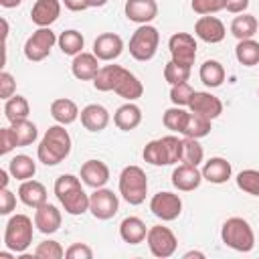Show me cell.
Segmentation results:
<instances>
[{"mask_svg": "<svg viewBox=\"0 0 259 259\" xmlns=\"http://www.w3.org/2000/svg\"><path fill=\"white\" fill-rule=\"evenodd\" d=\"M71 136L65 125H51L36 148V158L45 166H57L71 154Z\"/></svg>", "mask_w": 259, "mask_h": 259, "instance_id": "1", "label": "cell"}, {"mask_svg": "<svg viewBox=\"0 0 259 259\" xmlns=\"http://www.w3.org/2000/svg\"><path fill=\"white\" fill-rule=\"evenodd\" d=\"M53 190H55V196L59 198V202L63 204L65 212H69L73 217H79V214L89 210V194L83 190L77 176L61 174L55 180Z\"/></svg>", "mask_w": 259, "mask_h": 259, "instance_id": "2", "label": "cell"}, {"mask_svg": "<svg viewBox=\"0 0 259 259\" xmlns=\"http://www.w3.org/2000/svg\"><path fill=\"white\" fill-rule=\"evenodd\" d=\"M144 160L152 166H170L182 160V140L176 136H164L160 140H152L144 146Z\"/></svg>", "mask_w": 259, "mask_h": 259, "instance_id": "3", "label": "cell"}, {"mask_svg": "<svg viewBox=\"0 0 259 259\" xmlns=\"http://www.w3.org/2000/svg\"><path fill=\"white\" fill-rule=\"evenodd\" d=\"M221 239L227 247H231L239 253H249L255 247V233H253L251 225L241 217H231L223 223Z\"/></svg>", "mask_w": 259, "mask_h": 259, "instance_id": "4", "label": "cell"}, {"mask_svg": "<svg viewBox=\"0 0 259 259\" xmlns=\"http://www.w3.org/2000/svg\"><path fill=\"white\" fill-rule=\"evenodd\" d=\"M119 194L132 206H138L146 200L148 178H146V172L140 166H125L121 170V174H119Z\"/></svg>", "mask_w": 259, "mask_h": 259, "instance_id": "5", "label": "cell"}, {"mask_svg": "<svg viewBox=\"0 0 259 259\" xmlns=\"http://www.w3.org/2000/svg\"><path fill=\"white\" fill-rule=\"evenodd\" d=\"M32 243V221L26 214H14L4 229V247L14 253H24Z\"/></svg>", "mask_w": 259, "mask_h": 259, "instance_id": "6", "label": "cell"}, {"mask_svg": "<svg viewBox=\"0 0 259 259\" xmlns=\"http://www.w3.org/2000/svg\"><path fill=\"white\" fill-rule=\"evenodd\" d=\"M158 45H160L158 28L152 26V24H140V28L130 38V55L136 61L146 63V61L154 59V55L158 51Z\"/></svg>", "mask_w": 259, "mask_h": 259, "instance_id": "7", "label": "cell"}, {"mask_svg": "<svg viewBox=\"0 0 259 259\" xmlns=\"http://www.w3.org/2000/svg\"><path fill=\"white\" fill-rule=\"evenodd\" d=\"M57 34L51 30V26H42L38 30H34L26 42H24V57L32 63H38L42 59H47L51 55V49L55 47L57 42Z\"/></svg>", "mask_w": 259, "mask_h": 259, "instance_id": "8", "label": "cell"}, {"mask_svg": "<svg viewBox=\"0 0 259 259\" xmlns=\"http://www.w3.org/2000/svg\"><path fill=\"white\" fill-rule=\"evenodd\" d=\"M146 243L150 247V253L154 257H160V259L172 257L176 253V247H178L176 235L168 227H162V225H154V227L148 229Z\"/></svg>", "mask_w": 259, "mask_h": 259, "instance_id": "9", "label": "cell"}, {"mask_svg": "<svg viewBox=\"0 0 259 259\" xmlns=\"http://www.w3.org/2000/svg\"><path fill=\"white\" fill-rule=\"evenodd\" d=\"M119 210V198L109 188H95L93 194H89V212L99 221H109Z\"/></svg>", "mask_w": 259, "mask_h": 259, "instance_id": "10", "label": "cell"}, {"mask_svg": "<svg viewBox=\"0 0 259 259\" xmlns=\"http://www.w3.org/2000/svg\"><path fill=\"white\" fill-rule=\"evenodd\" d=\"M168 49L172 55V61L184 67H192L196 59V40L188 32H174L168 38Z\"/></svg>", "mask_w": 259, "mask_h": 259, "instance_id": "11", "label": "cell"}, {"mask_svg": "<svg viewBox=\"0 0 259 259\" xmlns=\"http://www.w3.org/2000/svg\"><path fill=\"white\" fill-rule=\"evenodd\" d=\"M150 210L160 221H176L182 212V198L174 192H158L150 200Z\"/></svg>", "mask_w": 259, "mask_h": 259, "instance_id": "12", "label": "cell"}, {"mask_svg": "<svg viewBox=\"0 0 259 259\" xmlns=\"http://www.w3.org/2000/svg\"><path fill=\"white\" fill-rule=\"evenodd\" d=\"M61 223H63V217H61V210L51 204V202H45L40 204L38 208H34V227L42 233V235H53L61 229Z\"/></svg>", "mask_w": 259, "mask_h": 259, "instance_id": "13", "label": "cell"}, {"mask_svg": "<svg viewBox=\"0 0 259 259\" xmlns=\"http://www.w3.org/2000/svg\"><path fill=\"white\" fill-rule=\"evenodd\" d=\"M125 18L138 24H150L158 16V4L156 0H125L123 6Z\"/></svg>", "mask_w": 259, "mask_h": 259, "instance_id": "14", "label": "cell"}, {"mask_svg": "<svg viewBox=\"0 0 259 259\" xmlns=\"http://www.w3.org/2000/svg\"><path fill=\"white\" fill-rule=\"evenodd\" d=\"M121 51H123V40L115 32H103L93 42V55L99 61H113L121 55Z\"/></svg>", "mask_w": 259, "mask_h": 259, "instance_id": "15", "label": "cell"}, {"mask_svg": "<svg viewBox=\"0 0 259 259\" xmlns=\"http://www.w3.org/2000/svg\"><path fill=\"white\" fill-rule=\"evenodd\" d=\"M194 34H196L200 40L214 45V42H221V40L225 38L227 30H225V24H223L217 16L206 14V16H200V18L194 22Z\"/></svg>", "mask_w": 259, "mask_h": 259, "instance_id": "16", "label": "cell"}, {"mask_svg": "<svg viewBox=\"0 0 259 259\" xmlns=\"http://www.w3.org/2000/svg\"><path fill=\"white\" fill-rule=\"evenodd\" d=\"M202 172L198 170V166H192V164H180L174 168L172 172V184L174 188L182 190V192H190V190H196L202 182Z\"/></svg>", "mask_w": 259, "mask_h": 259, "instance_id": "17", "label": "cell"}, {"mask_svg": "<svg viewBox=\"0 0 259 259\" xmlns=\"http://www.w3.org/2000/svg\"><path fill=\"white\" fill-rule=\"evenodd\" d=\"M188 107H190V111L200 113L208 119H214L223 113V101L217 95L208 93V91H194L192 101H190Z\"/></svg>", "mask_w": 259, "mask_h": 259, "instance_id": "18", "label": "cell"}, {"mask_svg": "<svg viewBox=\"0 0 259 259\" xmlns=\"http://www.w3.org/2000/svg\"><path fill=\"white\" fill-rule=\"evenodd\" d=\"M61 16V2L59 0H36L30 8V20L42 28L51 26Z\"/></svg>", "mask_w": 259, "mask_h": 259, "instance_id": "19", "label": "cell"}, {"mask_svg": "<svg viewBox=\"0 0 259 259\" xmlns=\"http://www.w3.org/2000/svg\"><path fill=\"white\" fill-rule=\"evenodd\" d=\"M113 93H117L119 97H123L127 101H136L138 97H142L144 85L134 73H130L127 69L121 67L119 75H117V81H115V87H113Z\"/></svg>", "mask_w": 259, "mask_h": 259, "instance_id": "20", "label": "cell"}, {"mask_svg": "<svg viewBox=\"0 0 259 259\" xmlns=\"http://www.w3.org/2000/svg\"><path fill=\"white\" fill-rule=\"evenodd\" d=\"M81 117V125L87 130V132H101L107 127L109 123V111L99 105V103H89L81 109L79 113Z\"/></svg>", "mask_w": 259, "mask_h": 259, "instance_id": "21", "label": "cell"}, {"mask_svg": "<svg viewBox=\"0 0 259 259\" xmlns=\"http://www.w3.org/2000/svg\"><path fill=\"white\" fill-rule=\"evenodd\" d=\"M99 59L93 53H79L73 57L71 63V71L75 75V79L79 81H93L95 75L99 73Z\"/></svg>", "mask_w": 259, "mask_h": 259, "instance_id": "22", "label": "cell"}, {"mask_svg": "<svg viewBox=\"0 0 259 259\" xmlns=\"http://www.w3.org/2000/svg\"><path fill=\"white\" fill-rule=\"evenodd\" d=\"M81 180L91 188H101L109 180V168L101 160H87L81 166Z\"/></svg>", "mask_w": 259, "mask_h": 259, "instance_id": "23", "label": "cell"}, {"mask_svg": "<svg viewBox=\"0 0 259 259\" xmlns=\"http://www.w3.org/2000/svg\"><path fill=\"white\" fill-rule=\"evenodd\" d=\"M200 172H202V178L208 180L210 184H225L231 178L233 168H231V162H227L221 156H214V158L204 162Z\"/></svg>", "mask_w": 259, "mask_h": 259, "instance_id": "24", "label": "cell"}, {"mask_svg": "<svg viewBox=\"0 0 259 259\" xmlns=\"http://www.w3.org/2000/svg\"><path fill=\"white\" fill-rule=\"evenodd\" d=\"M18 198L22 204L30 206V208H38L40 204L47 202V188L45 184H40L38 180H24L18 186Z\"/></svg>", "mask_w": 259, "mask_h": 259, "instance_id": "25", "label": "cell"}, {"mask_svg": "<svg viewBox=\"0 0 259 259\" xmlns=\"http://www.w3.org/2000/svg\"><path fill=\"white\" fill-rule=\"evenodd\" d=\"M113 123H115L121 132H132V130H136V127L142 123V109H140L136 103L127 101V103H123V105H119V107L115 109V113H113Z\"/></svg>", "mask_w": 259, "mask_h": 259, "instance_id": "26", "label": "cell"}, {"mask_svg": "<svg viewBox=\"0 0 259 259\" xmlns=\"http://www.w3.org/2000/svg\"><path fill=\"white\" fill-rule=\"evenodd\" d=\"M146 235H148V229L140 217H125L119 223V237L130 245H138L146 241Z\"/></svg>", "mask_w": 259, "mask_h": 259, "instance_id": "27", "label": "cell"}, {"mask_svg": "<svg viewBox=\"0 0 259 259\" xmlns=\"http://www.w3.org/2000/svg\"><path fill=\"white\" fill-rule=\"evenodd\" d=\"M79 107H77V103L73 101V99H67V97H61V99H55L53 103H51V115H53V119L57 121V123H61V125H69V123H73L77 117H79Z\"/></svg>", "mask_w": 259, "mask_h": 259, "instance_id": "28", "label": "cell"}, {"mask_svg": "<svg viewBox=\"0 0 259 259\" xmlns=\"http://www.w3.org/2000/svg\"><path fill=\"white\" fill-rule=\"evenodd\" d=\"M8 172H10L12 178L24 182V180H30V178L36 174V164H34V160H32L30 156L18 154V156H14V158L8 162Z\"/></svg>", "mask_w": 259, "mask_h": 259, "instance_id": "29", "label": "cell"}, {"mask_svg": "<svg viewBox=\"0 0 259 259\" xmlns=\"http://www.w3.org/2000/svg\"><path fill=\"white\" fill-rule=\"evenodd\" d=\"M198 77H200V81H202L206 87H210V89L221 87L223 81H225V67H223L219 61L208 59V61H204V63L200 65Z\"/></svg>", "mask_w": 259, "mask_h": 259, "instance_id": "30", "label": "cell"}, {"mask_svg": "<svg viewBox=\"0 0 259 259\" xmlns=\"http://www.w3.org/2000/svg\"><path fill=\"white\" fill-rule=\"evenodd\" d=\"M259 28V22L253 14H241V16H235L233 22H231V32L235 38L239 40H245V38H253V34L257 32Z\"/></svg>", "mask_w": 259, "mask_h": 259, "instance_id": "31", "label": "cell"}, {"mask_svg": "<svg viewBox=\"0 0 259 259\" xmlns=\"http://www.w3.org/2000/svg\"><path fill=\"white\" fill-rule=\"evenodd\" d=\"M210 121L212 119H208V117H204L200 113L190 111L188 113V119H186V125L182 130L184 138H196V140H200V138L208 136L210 134Z\"/></svg>", "mask_w": 259, "mask_h": 259, "instance_id": "32", "label": "cell"}, {"mask_svg": "<svg viewBox=\"0 0 259 259\" xmlns=\"http://www.w3.org/2000/svg\"><path fill=\"white\" fill-rule=\"evenodd\" d=\"M28 113H30V105H28L26 97L12 95L10 99H6V103H4V115H6V119L10 123L20 121V119H28Z\"/></svg>", "mask_w": 259, "mask_h": 259, "instance_id": "33", "label": "cell"}, {"mask_svg": "<svg viewBox=\"0 0 259 259\" xmlns=\"http://www.w3.org/2000/svg\"><path fill=\"white\" fill-rule=\"evenodd\" d=\"M235 57L241 65L245 67H255L259 65V42L253 38H245L239 40V45L235 47Z\"/></svg>", "mask_w": 259, "mask_h": 259, "instance_id": "34", "label": "cell"}, {"mask_svg": "<svg viewBox=\"0 0 259 259\" xmlns=\"http://www.w3.org/2000/svg\"><path fill=\"white\" fill-rule=\"evenodd\" d=\"M59 49L63 51V55H69V57H75L79 53H83V45H85V38L79 30H65L59 34Z\"/></svg>", "mask_w": 259, "mask_h": 259, "instance_id": "35", "label": "cell"}, {"mask_svg": "<svg viewBox=\"0 0 259 259\" xmlns=\"http://www.w3.org/2000/svg\"><path fill=\"white\" fill-rule=\"evenodd\" d=\"M119 69H121L119 65H105V67H101L99 73L93 79V87L97 91H113L117 75H119Z\"/></svg>", "mask_w": 259, "mask_h": 259, "instance_id": "36", "label": "cell"}, {"mask_svg": "<svg viewBox=\"0 0 259 259\" xmlns=\"http://www.w3.org/2000/svg\"><path fill=\"white\" fill-rule=\"evenodd\" d=\"M10 127H12V132H14V136H16V144H18V148L30 146V144L36 140V136H38L36 125H34L32 121H28V119L14 121Z\"/></svg>", "mask_w": 259, "mask_h": 259, "instance_id": "37", "label": "cell"}, {"mask_svg": "<svg viewBox=\"0 0 259 259\" xmlns=\"http://www.w3.org/2000/svg\"><path fill=\"white\" fill-rule=\"evenodd\" d=\"M204 158V150L202 146L198 144L196 138H184L182 140V160L184 164H192V166H198Z\"/></svg>", "mask_w": 259, "mask_h": 259, "instance_id": "38", "label": "cell"}, {"mask_svg": "<svg viewBox=\"0 0 259 259\" xmlns=\"http://www.w3.org/2000/svg\"><path fill=\"white\" fill-rule=\"evenodd\" d=\"M186 119H188V111H184V109L178 107V105L166 109L164 115H162L164 125H166L168 130H172V132H178V134H182V130H184V125H186Z\"/></svg>", "mask_w": 259, "mask_h": 259, "instance_id": "39", "label": "cell"}, {"mask_svg": "<svg viewBox=\"0 0 259 259\" xmlns=\"http://www.w3.org/2000/svg\"><path fill=\"white\" fill-rule=\"evenodd\" d=\"M237 186L251 196H259V170H253V168L241 170L237 174Z\"/></svg>", "mask_w": 259, "mask_h": 259, "instance_id": "40", "label": "cell"}, {"mask_svg": "<svg viewBox=\"0 0 259 259\" xmlns=\"http://www.w3.org/2000/svg\"><path fill=\"white\" fill-rule=\"evenodd\" d=\"M188 77H190V67L178 65L176 61H168V63H166V67H164V79H166L170 85L184 83V81H188Z\"/></svg>", "mask_w": 259, "mask_h": 259, "instance_id": "41", "label": "cell"}, {"mask_svg": "<svg viewBox=\"0 0 259 259\" xmlns=\"http://www.w3.org/2000/svg\"><path fill=\"white\" fill-rule=\"evenodd\" d=\"M192 95H194V89L190 87L188 81H184V83H176V85H172V89H170V101H172L174 105H178V107L190 105Z\"/></svg>", "mask_w": 259, "mask_h": 259, "instance_id": "42", "label": "cell"}, {"mask_svg": "<svg viewBox=\"0 0 259 259\" xmlns=\"http://www.w3.org/2000/svg\"><path fill=\"white\" fill-rule=\"evenodd\" d=\"M34 257H38V259H61V257H65V249L61 247V243L49 239V241H42V243L36 245Z\"/></svg>", "mask_w": 259, "mask_h": 259, "instance_id": "43", "label": "cell"}, {"mask_svg": "<svg viewBox=\"0 0 259 259\" xmlns=\"http://www.w3.org/2000/svg\"><path fill=\"white\" fill-rule=\"evenodd\" d=\"M190 6H192V10L196 14L206 16V14H214L219 10H225L227 0H192Z\"/></svg>", "mask_w": 259, "mask_h": 259, "instance_id": "44", "label": "cell"}, {"mask_svg": "<svg viewBox=\"0 0 259 259\" xmlns=\"http://www.w3.org/2000/svg\"><path fill=\"white\" fill-rule=\"evenodd\" d=\"M65 257L67 259H91L93 257V251L85 243H73L71 247L65 249Z\"/></svg>", "mask_w": 259, "mask_h": 259, "instance_id": "45", "label": "cell"}, {"mask_svg": "<svg viewBox=\"0 0 259 259\" xmlns=\"http://www.w3.org/2000/svg\"><path fill=\"white\" fill-rule=\"evenodd\" d=\"M14 91H16V81H14V77H12L8 71H2V73H0V97L6 101V99H10V97L14 95Z\"/></svg>", "mask_w": 259, "mask_h": 259, "instance_id": "46", "label": "cell"}, {"mask_svg": "<svg viewBox=\"0 0 259 259\" xmlns=\"http://www.w3.org/2000/svg\"><path fill=\"white\" fill-rule=\"evenodd\" d=\"M14 148H18V144H16V136H14L12 127H2L0 130V154L4 156L8 152H12Z\"/></svg>", "mask_w": 259, "mask_h": 259, "instance_id": "47", "label": "cell"}, {"mask_svg": "<svg viewBox=\"0 0 259 259\" xmlns=\"http://www.w3.org/2000/svg\"><path fill=\"white\" fill-rule=\"evenodd\" d=\"M16 208V196L8 188H0V214H10Z\"/></svg>", "mask_w": 259, "mask_h": 259, "instance_id": "48", "label": "cell"}, {"mask_svg": "<svg viewBox=\"0 0 259 259\" xmlns=\"http://www.w3.org/2000/svg\"><path fill=\"white\" fill-rule=\"evenodd\" d=\"M249 6V0H227V10L233 12V14H243Z\"/></svg>", "mask_w": 259, "mask_h": 259, "instance_id": "49", "label": "cell"}, {"mask_svg": "<svg viewBox=\"0 0 259 259\" xmlns=\"http://www.w3.org/2000/svg\"><path fill=\"white\" fill-rule=\"evenodd\" d=\"M63 4L71 10V12H83L89 8V2L87 0H63Z\"/></svg>", "mask_w": 259, "mask_h": 259, "instance_id": "50", "label": "cell"}, {"mask_svg": "<svg viewBox=\"0 0 259 259\" xmlns=\"http://www.w3.org/2000/svg\"><path fill=\"white\" fill-rule=\"evenodd\" d=\"M8 174H10L8 170H4V168L0 170V188H8Z\"/></svg>", "mask_w": 259, "mask_h": 259, "instance_id": "51", "label": "cell"}, {"mask_svg": "<svg viewBox=\"0 0 259 259\" xmlns=\"http://www.w3.org/2000/svg\"><path fill=\"white\" fill-rule=\"evenodd\" d=\"M20 2H22V0H0V4H2L4 8H16Z\"/></svg>", "mask_w": 259, "mask_h": 259, "instance_id": "52", "label": "cell"}, {"mask_svg": "<svg viewBox=\"0 0 259 259\" xmlns=\"http://www.w3.org/2000/svg\"><path fill=\"white\" fill-rule=\"evenodd\" d=\"M192 257L204 259V253H200V251H188V253H184V259H192Z\"/></svg>", "mask_w": 259, "mask_h": 259, "instance_id": "53", "label": "cell"}, {"mask_svg": "<svg viewBox=\"0 0 259 259\" xmlns=\"http://www.w3.org/2000/svg\"><path fill=\"white\" fill-rule=\"evenodd\" d=\"M89 2V8H101L107 4V0H87Z\"/></svg>", "mask_w": 259, "mask_h": 259, "instance_id": "54", "label": "cell"}, {"mask_svg": "<svg viewBox=\"0 0 259 259\" xmlns=\"http://www.w3.org/2000/svg\"><path fill=\"white\" fill-rule=\"evenodd\" d=\"M0 259H12V255L8 251H0Z\"/></svg>", "mask_w": 259, "mask_h": 259, "instance_id": "55", "label": "cell"}, {"mask_svg": "<svg viewBox=\"0 0 259 259\" xmlns=\"http://www.w3.org/2000/svg\"><path fill=\"white\" fill-rule=\"evenodd\" d=\"M257 93H259V91H257Z\"/></svg>", "mask_w": 259, "mask_h": 259, "instance_id": "56", "label": "cell"}]
</instances>
